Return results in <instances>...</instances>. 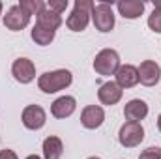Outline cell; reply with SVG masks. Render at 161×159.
<instances>
[{
	"label": "cell",
	"instance_id": "obj_1",
	"mask_svg": "<svg viewBox=\"0 0 161 159\" xmlns=\"http://www.w3.org/2000/svg\"><path fill=\"white\" fill-rule=\"evenodd\" d=\"M71 82H73V75L69 69H56V71H47V73L40 75L38 86L45 94H56V92L68 88Z\"/></svg>",
	"mask_w": 161,
	"mask_h": 159
},
{
	"label": "cell",
	"instance_id": "obj_2",
	"mask_svg": "<svg viewBox=\"0 0 161 159\" xmlns=\"http://www.w3.org/2000/svg\"><path fill=\"white\" fill-rule=\"evenodd\" d=\"M92 9H94V2L92 0H75L71 15L66 19L68 28L73 30V32L86 30V26H88V23L92 19Z\"/></svg>",
	"mask_w": 161,
	"mask_h": 159
},
{
	"label": "cell",
	"instance_id": "obj_3",
	"mask_svg": "<svg viewBox=\"0 0 161 159\" xmlns=\"http://www.w3.org/2000/svg\"><path fill=\"white\" fill-rule=\"evenodd\" d=\"M120 56L114 49H103L96 54L94 58V69L97 75H116V71L120 69Z\"/></svg>",
	"mask_w": 161,
	"mask_h": 159
},
{
	"label": "cell",
	"instance_id": "obj_4",
	"mask_svg": "<svg viewBox=\"0 0 161 159\" xmlns=\"http://www.w3.org/2000/svg\"><path fill=\"white\" fill-rule=\"evenodd\" d=\"M92 23L96 26V30L107 34L114 28V11H113V4L107 2H99L94 4L92 9Z\"/></svg>",
	"mask_w": 161,
	"mask_h": 159
},
{
	"label": "cell",
	"instance_id": "obj_5",
	"mask_svg": "<svg viewBox=\"0 0 161 159\" xmlns=\"http://www.w3.org/2000/svg\"><path fill=\"white\" fill-rule=\"evenodd\" d=\"M144 140V127L139 122H125L118 131V142L124 148H135Z\"/></svg>",
	"mask_w": 161,
	"mask_h": 159
},
{
	"label": "cell",
	"instance_id": "obj_6",
	"mask_svg": "<svg viewBox=\"0 0 161 159\" xmlns=\"http://www.w3.org/2000/svg\"><path fill=\"white\" fill-rule=\"evenodd\" d=\"M30 17H32V15H30L26 9H23L19 4H15V6H11V8L6 11V15H4V26H6L8 30L19 32V30H23V28L28 26Z\"/></svg>",
	"mask_w": 161,
	"mask_h": 159
},
{
	"label": "cell",
	"instance_id": "obj_7",
	"mask_svg": "<svg viewBox=\"0 0 161 159\" xmlns=\"http://www.w3.org/2000/svg\"><path fill=\"white\" fill-rule=\"evenodd\" d=\"M21 120H23V125L26 129L38 131L47 122V112H45V109L41 105H28V107H25V111L21 114Z\"/></svg>",
	"mask_w": 161,
	"mask_h": 159
},
{
	"label": "cell",
	"instance_id": "obj_8",
	"mask_svg": "<svg viewBox=\"0 0 161 159\" xmlns=\"http://www.w3.org/2000/svg\"><path fill=\"white\" fill-rule=\"evenodd\" d=\"M11 75L15 77L17 82L28 84L36 79V66L30 58H17L11 66Z\"/></svg>",
	"mask_w": 161,
	"mask_h": 159
},
{
	"label": "cell",
	"instance_id": "obj_9",
	"mask_svg": "<svg viewBox=\"0 0 161 159\" xmlns=\"http://www.w3.org/2000/svg\"><path fill=\"white\" fill-rule=\"evenodd\" d=\"M137 69H139V82H142L144 86H156L159 82L161 68L156 60H144Z\"/></svg>",
	"mask_w": 161,
	"mask_h": 159
},
{
	"label": "cell",
	"instance_id": "obj_10",
	"mask_svg": "<svg viewBox=\"0 0 161 159\" xmlns=\"http://www.w3.org/2000/svg\"><path fill=\"white\" fill-rule=\"evenodd\" d=\"M105 122V111L99 105H88L80 112V123L86 129H97Z\"/></svg>",
	"mask_w": 161,
	"mask_h": 159
},
{
	"label": "cell",
	"instance_id": "obj_11",
	"mask_svg": "<svg viewBox=\"0 0 161 159\" xmlns=\"http://www.w3.org/2000/svg\"><path fill=\"white\" fill-rule=\"evenodd\" d=\"M75 109H77L75 97H73V96H62V97H58V99L53 101V105H51V114H53L54 118L62 120V118L71 116V114L75 112Z\"/></svg>",
	"mask_w": 161,
	"mask_h": 159
},
{
	"label": "cell",
	"instance_id": "obj_12",
	"mask_svg": "<svg viewBox=\"0 0 161 159\" xmlns=\"http://www.w3.org/2000/svg\"><path fill=\"white\" fill-rule=\"evenodd\" d=\"M122 94H124V90H122L116 82H113V80L101 84L99 90H97V97H99V101H101L103 105H109V107H113V105H116V103L120 101Z\"/></svg>",
	"mask_w": 161,
	"mask_h": 159
},
{
	"label": "cell",
	"instance_id": "obj_13",
	"mask_svg": "<svg viewBox=\"0 0 161 159\" xmlns=\"http://www.w3.org/2000/svg\"><path fill=\"white\" fill-rule=\"evenodd\" d=\"M124 116L127 122H139L148 116V103L142 99H131L124 107Z\"/></svg>",
	"mask_w": 161,
	"mask_h": 159
},
{
	"label": "cell",
	"instance_id": "obj_14",
	"mask_svg": "<svg viewBox=\"0 0 161 159\" xmlns=\"http://www.w3.org/2000/svg\"><path fill=\"white\" fill-rule=\"evenodd\" d=\"M116 84L120 86L122 90L125 88H133L139 84V69L131 64H125V66H120V69L116 71Z\"/></svg>",
	"mask_w": 161,
	"mask_h": 159
},
{
	"label": "cell",
	"instance_id": "obj_15",
	"mask_svg": "<svg viewBox=\"0 0 161 159\" xmlns=\"http://www.w3.org/2000/svg\"><path fill=\"white\" fill-rule=\"evenodd\" d=\"M116 8H118V13L122 17L129 19V21L139 19L144 13V2H141V0H120L116 4Z\"/></svg>",
	"mask_w": 161,
	"mask_h": 159
},
{
	"label": "cell",
	"instance_id": "obj_16",
	"mask_svg": "<svg viewBox=\"0 0 161 159\" xmlns=\"http://www.w3.org/2000/svg\"><path fill=\"white\" fill-rule=\"evenodd\" d=\"M36 25H40L43 28H49V30H54V32H56V28H60V25H62V15L51 11L47 6H43L40 9V13L36 15Z\"/></svg>",
	"mask_w": 161,
	"mask_h": 159
},
{
	"label": "cell",
	"instance_id": "obj_17",
	"mask_svg": "<svg viewBox=\"0 0 161 159\" xmlns=\"http://www.w3.org/2000/svg\"><path fill=\"white\" fill-rule=\"evenodd\" d=\"M64 154V142L62 139L51 135L43 140V159H60Z\"/></svg>",
	"mask_w": 161,
	"mask_h": 159
},
{
	"label": "cell",
	"instance_id": "obj_18",
	"mask_svg": "<svg viewBox=\"0 0 161 159\" xmlns=\"http://www.w3.org/2000/svg\"><path fill=\"white\" fill-rule=\"evenodd\" d=\"M54 30H49V28H43L40 25H34V28H32V32H30V36H32V40L36 41L38 45L41 47H45V45H49L51 41L54 40Z\"/></svg>",
	"mask_w": 161,
	"mask_h": 159
},
{
	"label": "cell",
	"instance_id": "obj_19",
	"mask_svg": "<svg viewBox=\"0 0 161 159\" xmlns=\"http://www.w3.org/2000/svg\"><path fill=\"white\" fill-rule=\"evenodd\" d=\"M19 6H21L23 9H26L30 15H38L40 9L45 6V2H41V0H21Z\"/></svg>",
	"mask_w": 161,
	"mask_h": 159
},
{
	"label": "cell",
	"instance_id": "obj_20",
	"mask_svg": "<svg viewBox=\"0 0 161 159\" xmlns=\"http://www.w3.org/2000/svg\"><path fill=\"white\" fill-rule=\"evenodd\" d=\"M148 26L156 34H161V8H154V11L148 17Z\"/></svg>",
	"mask_w": 161,
	"mask_h": 159
},
{
	"label": "cell",
	"instance_id": "obj_21",
	"mask_svg": "<svg viewBox=\"0 0 161 159\" xmlns=\"http://www.w3.org/2000/svg\"><path fill=\"white\" fill-rule=\"evenodd\" d=\"M45 6H47L51 11L62 15V13L66 11V8H68V0H49V2H45Z\"/></svg>",
	"mask_w": 161,
	"mask_h": 159
},
{
	"label": "cell",
	"instance_id": "obj_22",
	"mask_svg": "<svg viewBox=\"0 0 161 159\" xmlns=\"http://www.w3.org/2000/svg\"><path fill=\"white\" fill-rule=\"evenodd\" d=\"M139 159H161V148H158V146H150V148H146V150L141 152Z\"/></svg>",
	"mask_w": 161,
	"mask_h": 159
},
{
	"label": "cell",
	"instance_id": "obj_23",
	"mask_svg": "<svg viewBox=\"0 0 161 159\" xmlns=\"http://www.w3.org/2000/svg\"><path fill=\"white\" fill-rule=\"evenodd\" d=\"M0 159H19L17 157V154L13 152V150H0Z\"/></svg>",
	"mask_w": 161,
	"mask_h": 159
},
{
	"label": "cell",
	"instance_id": "obj_24",
	"mask_svg": "<svg viewBox=\"0 0 161 159\" xmlns=\"http://www.w3.org/2000/svg\"><path fill=\"white\" fill-rule=\"evenodd\" d=\"M154 8H161V0H154Z\"/></svg>",
	"mask_w": 161,
	"mask_h": 159
},
{
	"label": "cell",
	"instance_id": "obj_25",
	"mask_svg": "<svg viewBox=\"0 0 161 159\" xmlns=\"http://www.w3.org/2000/svg\"><path fill=\"white\" fill-rule=\"evenodd\" d=\"M158 127H159V131H161V114L158 116Z\"/></svg>",
	"mask_w": 161,
	"mask_h": 159
},
{
	"label": "cell",
	"instance_id": "obj_26",
	"mask_svg": "<svg viewBox=\"0 0 161 159\" xmlns=\"http://www.w3.org/2000/svg\"><path fill=\"white\" fill-rule=\"evenodd\" d=\"M26 159H41V157H40V156H28Z\"/></svg>",
	"mask_w": 161,
	"mask_h": 159
},
{
	"label": "cell",
	"instance_id": "obj_27",
	"mask_svg": "<svg viewBox=\"0 0 161 159\" xmlns=\"http://www.w3.org/2000/svg\"><path fill=\"white\" fill-rule=\"evenodd\" d=\"M2 8H4V4H2V2H0V15H2Z\"/></svg>",
	"mask_w": 161,
	"mask_h": 159
},
{
	"label": "cell",
	"instance_id": "obj_28",
	"mask_svg": "<svg viewBox=\"0 0 161 159\" xmlns=\"http://www.w3.org/2000/svg\"><path fill=\"white\" fill-rule=\"evenodd\" d=\"M88 159H101V157H96V156H92V157H88Z\"/></svg>",
	"mask_w": 161,
	"mask_h": 159
}]
</instances>
